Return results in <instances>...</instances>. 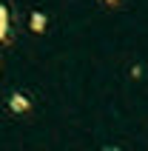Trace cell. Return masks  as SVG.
<instances>
[{
  "mask_svg": "<svg viewBox=\"0 0 148 151\" xmlns=\"http://www.w3.org/2000/svg\"><path fill=\"white\" fill-rule=\"evenodd\" d=\"M9 40V9L0 6V43Z\"/></svg>",
  "mask_w": 148,
  "mask_h": 151,
  "instance_id": "obj_2",
  "label": "cell"
},
{
  "mask_svg": "<svg viewBox=\"0 0 148 151\" xmlns=\"http://www.w3.org/2000/svg\"><path fill=\"white\" fill-rule=\"evenodd\" d=\"M106 3H108V6H117V3H120V0H106Z\"/></svg>",
  "mask_w": 148,
  "mask_h": 151,
  "instance_id": "obj_5",
  "label": "cell"
},
{
  "mask_svg": "<svg viewBox=\"0 0 148 151\" xmlns=\"http://www.w3.org/2000/svg\"><path fill=\"white\" fill-rule=\"evenodd\" d=\"M103 151H123V148H120V145H106Z\"/></svg>",
  "mask_w": 148,
  "mask_h": 151,
  "instance_id": "obj_4",
  "label": "cell"
},
{
  "mask_svg": "<svg viewBox=\"0 0 148 151\" xmlns=\"http://www.w3.org/2000/svg\"><path fill=\"white\" fill-rule=\"evenodd\" d=\"M6 106H9V111H14V114H29V111H32V97L23 94V91H14L6 100Z\"/></svg>",
  "mask_w": 148,
  "mask_h": 151,
  "instance_id": "obj_1",
  "label": "cell"
},
{
  "mask_svg": "<svg viewBox=\"0 0 148 151\" xmlns=\"http://www.w3.org/2000/svg\"><path fill=\"white\" fill-rule=\"evenodd\" d=\"M32 32H46V14H40V12H37V14H32Z\"/></svg>",
  "mask_w": 148,
  "mask_h": 151,
  "instance_id": "obj_3",
  "label": "cell"
}]
</instances>
